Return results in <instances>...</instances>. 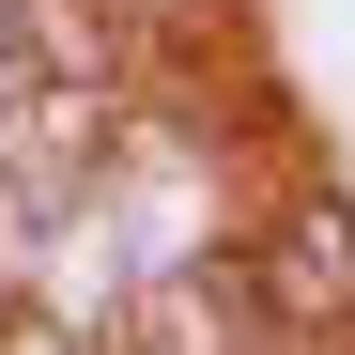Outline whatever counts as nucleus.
<instances>
[{
    "instance_id": "obj_1",
    "label": "nucleus",
    "mask_w": 355,
    "mask_h": 355,
    "mask_svg": "<svg viewBox=\"0 0 355 355\" xmlns=\"http://www.w3.org/2000/svg\"><path fill=\"white\" fill-rule=\"evenodd\" d=\"M232 278H248V324L293 340V355H340L355 340V201L324 186H278L248 232H232Z\"/></svg>"
},
{
    "instance_id": "obj_2",
    "label": "nucleus",
    "mask_w": 355,
    "mask_h": 355,
    "mask_svg": "<svg viewBox=\"0 0 355 355\" xmlns=\"http://www.w3.org/2000/svg\"><path fill=\"white\" fill-rule=\"evenodd\" d=\"M0 355H93V340H62L46 309H0Z\"/></svg>"
}]
</instances>
